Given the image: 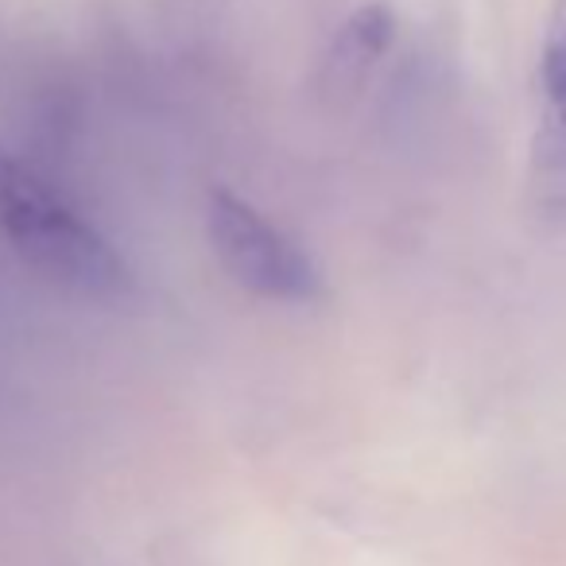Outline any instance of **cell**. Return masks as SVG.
<instances>
[{"label":"cell","instance_id":"2","mask_svg":"<svg viewBox=\"0 0 566 566\" xmlns=\"http://www.w3.org/2000/svg\"><path fill=\"white\" fill-rule=\"evenodd\" d=\"M206 237L221 272L264 303L307 307L326 295L323 268L283 226L229 190L206 198Z\"/></svg>","mask_w":566,"mask_h":566},{"label":"cell","instance_id":"5","mask_svg":"<svg viewBox=\"0 0 566 566\" xmlns=\"http://www.w3.org/2000/svg\"><path fill=\"white\" fill-rule=\"evenodd\" d=\"M543 102H566V0H555L539 63Z\"/></svg>","mask_w":566,"mask_h":566},{"label":"cell","instance_id":"4","mask_svg":"<svg viewBox=\"0 0 566 566\" xmlns=\"http://www.w3.org/2000/svg\"><path fill=\"white\" fill-rule=\"evenodd\" d=\"M527 210L543 229L566 226V102H543L527 159Z\"/></svg>","mask_w":566,"mask_h":566},{"label":"cell","instance_id":"1","mask_svg":"<svg viewBox=\"0 0 566 566\" xmlns=\"http://www.w3.org/2000/svg\"><path fill=\"white\" fill-rule=\"evenodd\" d=\"M0 233L51 283L94 303L133 295V272L113 241L66 206L48 182L0 151Z\"/></svg>","mask_w":566,"mask_h":566},{"label":"cell","instance_id":"3","mask_svg":"<svg viewBox=\"0 0 566 566\" xmlns=\"http://www.w3.org/2000/svg\"><path fill=\"white\" fill-rule=\"evenodd\" d=\"M396 35V17L388 12V4H361L357 12H349V20L338 28L331 51L323 55V74H318V90L331 102H346L365 86V78L373 74V66L380 63Z\"/></svg>","mask_w":566,"mask_h":566}]
</instances>
